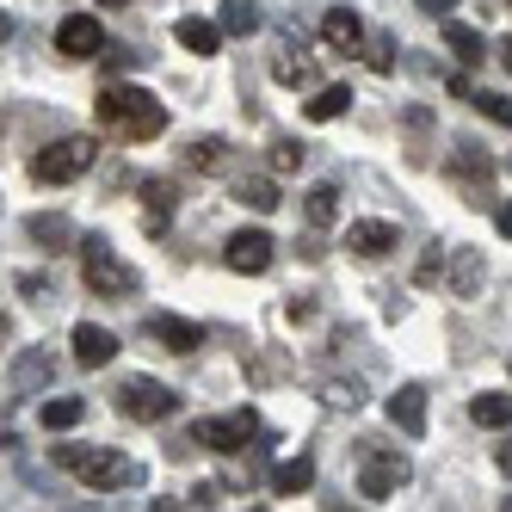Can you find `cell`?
<instances>
[{
    "label": "cell",
    "mask_w": 512,
    "mask_h": 512,
    "mask_svg": "<svg viewBox=\"0 0 512 512\" xmlns=\"http://www.w3.org/2000/svg\"><path fill=\"white\" fill-rule=\"evenodd\" d=\"M389 426H401L408 438L426 432V389H420V383H401V389L389 395Z\"/></svg>",
    "instance_id": "cell-15"
},
{
    "label": "cell",
    "mask_w": 512,
    "mask_h": 512,
    "mask_svg": "<svg viewBox=\"0 0 512 512\" xmlns=\"http://www.w3.org/2000/svg\"><path fill=\"white\" fill-rule=\"evenodd\" d=\"M469 420L506 432V426H512V395H475V401H469Z\"/></svg>",
    "instance_id": "cell-28"
},
{
    "label": "cell",
    "mask_w": 512,
    "mask_h": 512,
    "mask_svg": "<svg viewBox=\"0 0 512 512\" xmlns=\"http://www.w3.org/2000/svg\"><path fill=\"white\" fill-rule=\"evenodd\" d=\"M346 112H352V87H346V81L321 87V93L309 99V118H315V124H334V118H346Z\"/></svg>",
    "instance_id": "cell-24"
},
{
    "label": "cell",
    "mask_w": 512,
    "mask_h": 512,
    "mask_svg": "<svg viewBox=\"0 0 512 512\" xmlns=\"http://www.w3.org/2000/svg\"><path fill=\"white\" fill-rule=\"evenodd\" d=\"M93 161H99L93 136H62V142H50L44 155H31V179H38V186H68V179H81Z\"/></svg>",
    "instance_id": "cell-4"
},
{
    "label": "cell",
    "mask_w": 512,
    "mask_h": 512,
    "mask_svg": "<svg viewBox=\"0 0 512 512\" xmlns=\"http://www.w3.org/2000/svg\"><path fill=\"white\" fill-rule=\"evenodd\" d=\"M235 204H247V210H260V216H272L284 198H278V186H272V179H241V186H235Z\"/></svg>",
    "instance_id": "cell-30"
},
{
    "label": "cell",
    "mask_w": 512,
    "mask_h": 512,
    "mask_svg": "<svg viewBox=\"0 0 512 512\" xmlns=\"http://www.w3.org/2000/svg\"><path fill=\"white\" fill-rule=\"evenodd\" d=\"M99 7H130V0H99Z\"/></svg>",
    "instance_id": "cell-46"
},
{
    "label": "cell",
    "mask_w": 512,
    "mask_h": 512,
    "mask_svg": "<svg viewBox=\"0 0 512 512\" xmlns=\"http://www.w3.org/2000/svg\"><path fill=\"white\" fill-rule=\"evenodd\" d=\"M173 38L186 44L192 56H216V50H223V31H216L210 19H179V25H173Z\"/></svg>",
    "instance_id": "cell-22"
},
{
    "label": "cell",
    "mask_w": 512,
    "mask_h": 512,
    "mask_svg": "<svg viewBox=\"0 0 512 512\" xmlns=\"http://www.w3.org/2000/svg\"><path fill=\"white\" fill-rule=\"evenodd\" d=\"M50 371H56L50 352H19L7 383H13V395H44V389H50Z\"/></svg>",
    "instance_id": "cell-17"
},
{
    "label": "cell",
    "mask_w": 512,
    "mask_h": 512,
    "mask_svg": "<svg viewBox=\"0 0 512 512\" xmlns=\"http://www.w3.org/2000/svg\"><path fill=\"white\" fill-rule=\"evenodd\" d=\"M7 334H13V321H7V315H0V340H7Z\"/></svg>",
    "instance_id": "cell-45"
},
{
    "label": "cell",
    "mask_w": 512,
    "mask_h": 512,
    "mask_svg": "<svg viewBox=\"0 0 512 512\" xmlns=\"http://www.w3.org/2000/svg\"><path fill=\"white\" fill-rule=\"evenodd\" d=\"M272 260H278V241H272L266 229H241V235H229V241H223V266H229V272H241V278L272 272Z\"/></svg>",
    "instance_id": "cell-9"
},
{
    "label": "cell",
    "mask_w": 512,
    "mask_h": 512,
    "mask_svg": "<svg viewBox=\"0 0 512 512\" xmlns=\"http://www.w3.org/2000/svg\"><path fill=\"white\" fill-rule=\"evenodd\" d=\"M56 463L68 475H81L93 494H118V488L149 482V469L136 457H124V451H112V445H56Z\"/></svg>",
    "instance_id": "cell-2"
},
{
    "label": "cell",
    "mask_w": 512,
    "mask_h": 512,
    "mask_svg": "<svg viewBox=\"0 0 512 512\" xmlns=\"http://www.w3.org/2000/svg\"><path fill=\"white\" fill-rule=\"evenodd\" d=\"M229 161H235V149H229L223 136H204V142H192V149H186V167L192 173H229Z\"/></svg>",
    "instance_id": "cell-21"
},
{
    "label": "cell",
    "mask_w": 512,
    "mask_h": 512,
    "mask_svg": "<svg viewBox=\"0 0 512 512\" xmlns=\"http://www.w3.org/2000/svg\"><path fill=\"white\" fill-rule=\"evenodd\" d=\"M321 401H327V408H358V401H364V383H358V377H327V383H321Z\"/></svg>",
    "instance_id": "cell-31"
},
{
    "label": "cell",
    "mask_w": 512,
    "mask_h": 512,
    "mask_svg": "<svg viewBox=\"0 0 512 512\" xmlns=\"http://www.w3.org/2000/svg\"><path fill=\"white\" fill-rule=\"evenodd\" d=\"M81 414H87V401H81V395H50L44 408H38L44 432H68V426H81Z\"/></svg>",
    "instance_id": "cell-23"
},
{
    "label": "cell",
    "mask_w": 512,
    "mask_h": 512,
    "mask_svg": "<svg viewBox=\"0 0 512 512\" xmlns=\"http://www.w3.org/2000/svg\"><path fill=\"white\" fill-rule=\"evenodd\" d=\"M303 155H309L303 142H290V136H278V142H272V173H297V167H303Z\"/></svg>",
    "instance_id": "cell-33"
},
{
    "label": "cell",
    "mask_w": 512,
    "mask_h": 512,
    "mask_svg": "<svg viewBox=\"0 0 512 512\" xmlns=\"http://www.w3.org/2000/svg\"><path fill=\"white\" fill-rule=\"evenodd\" d=\"M112 358H118V334L99 327V321H81L75 327V364L81 371H99V364H112Z\"/></svg>",
    "instance_id": "cell-12"
},
{
    "label": "cell",
    "mask_w": 512,
    "mask_h": 512,
    "mask_svg": "<svg viewBox=\"0 0 512 512\" xmlns=\"http://www.w3.org/2000/svg\"><path fill=\"white\" fill-rule=\"evenodd\" d=\"M506 7H512V0H506Z\"/></svg>",
    "instance_id": "cell-49"
},
{
    "label": "cell",
    "mask_w": 512,
    "mask_h": 512,
    "mask_svg": "<svg viewBox=\"0 0 512 512\" xmlns=\"http://www.w3.org/2000/svg\"><path fill=\"white\" fill-rule=\"evenodd\" d=\"M315 488V463L309 457H290L272 469V494H309Z\"/></svg>",
    "instance_id": "cell-25"
},
{
    "label": "cell",
    "mask_w": 512,
    "mask_h": 512,
    "mask_svg": "<svg viewBox=\"0 0 512 512\" xmlns=\"http://www.w3.org/2000/svg\"><path fill=\"white\" fill-rule=\"evenodd\" d=\"M364 62H371L377 75H389V68H395V38H371V44H364Z\"/></svg>",
    "instance_id": "cell-34"
},
{
    "label": "cell",
    "mask_w": 512,
    "mask_h": 512,
    "mask_svg": "<svg viewBox=\"0 0 512 512\" xmlns=\"http://www.w3.org/2000/svg\"><path fill=\"white\" fill-rule=\"evenodd\" d=\"M25 235L38 241L44 253H68V241H75V223H68V216H56V210H44V216H31V223H25Z\"/></svg>",
    "instance_id": "cell-20"
},
{
    "label": "cell",
    "mask_w": 512,
    "mask_h": 512,
    "mask_svg": "<svg viewBox=\"0 0 512 512\" xmlns=\"http://www.w3.org/2000/svg\"><path fill=\"white\" fill-rule=\"evenodd\" d=\"M241 512H272V506H241Z\"/></svg>",
    "instance_id": "cell-47"
},
{
    "label": "cell",
    "mask_w": 512,
    "mask_h": 512,
    "mask_svg": "<svg viewBox=\"0 0 512 512\" xmlns=\"http://www.w3.org/2000/svg\"><path fill=\"white\" fill-rule=\"evenodd\" d=\"M173 512H216V488H210V482H198V488H192L186 500L173 506Z\"/></svg>",
    "instance_id": "cell-36"
},
{
    "label": "cell",
    "mask_w": 512,
    "mask_h": 512,
    "mask_svg": "<svg viewBox=\"0 0 512 512\" xmlns=\"http://www.w3.org/2000/svg\"><path fill=\"white\" fill-rule=\"evenodd\" d=\"M149 334H155L167 352H198V346H204V327L186 321V315H149Z\"/></svg>",
    "instance_id": "cell-16"
},
{
    "label": "cell",
    "mask_w": 512,
    "mask_h": 512,
    "mask_svg": "<svg viewBox=\"0 0 512 512\" xmlns=\"http://www.w3.org/2000/svg\"><path fill=\"white\" fill-rule=\"evenodd\" d=\"M303 210H309V223H315V229L340 223V192H334V186H309V192H303Z\"/></svg>",
    "instance_id": "cell-29"
},
{
    "label": "cell",
    "mask_w": 512,
    "mask_h": 512,
    "mask_svg": "<svg viewBox=\"0 0 512 512\" xmlns=\"http://www.w3.org/2000/svg\"><path fill=\"white\" fill-rule=\"evenodd\" d=\"M346 247L358 253V260H383V253L395 247V223H377V216H371V223H352Z\"/></svg>",
    "instance_id": "cell-19"
},
{
    "label": "cell",
    "mask_w": 512,
    "mask_h": 512,
    "mask_svg": "<svg viewBox=\"0 0 512 512\" xmlns=\"http://www.w3.org/2000/svg\"><path fill=\"white\" fill-rule=\"evenodd\" d=\"M173 210H179V186H173V179H149V186H142V229L167 235Z\"/></svg>",
    "instance_id": "cell-13"
},
{
    "label": "cell",
    "mask_w": 512,
    "mask_h": 512,
    "mask_svg": "<svg viewBox=\"0 0 512 512\" xmlns=\"http://www.w3.org/2000/svg\"><path fill=\"white\" fill-rule=\"evenodd\" d=\"M445 50L463 62V68H475L488 56V44H482V31H469V25H445Z\"/></svg>",
    "instance_id": "cell-26"
},
{
    "label": "cell",
    "mask_w": 512,
    "mask_h": 512,
    "mask_svg": "<svg viewBox=\"0 0 512 512\" xmlns=\"http://www.w3.org/2000/svg\"><path fill=\"white\" fill-rule=\"evenodd\" d=\"M81 278H87V290H99V297H112V303H130L136 297V266H124L118 260V247L105 241V235H87L81 241Z\"/></svg>",
    "instance_id": "cell-3"
},
{
    "label": "cell",
    "mask_w": 512,
    "mask_h": 512,
    "mask_svg": "<svg viewBox=\"0 0 512 512\" xmlns=\"http://www.w3.org/2000/svg\"><path fill=\"white\" fill-rule=\"evenodd\" d=\"M56 50H62L68 62H87V56H99V50H105V38H99V19H87V13H68V19L56 25Z\"/></svg>",
    "instance_id": "cell-11"
},
{
    "label": "cell",
    "mask_w": 512,
    "mask_h": 512,
    "mask_svg": "<svg viewBox=\"0 0 512 512\" xmlns=\"http://www.w3.org/2000/svg\"><path fill=\"white\" fill-rule=\"evenodd\" d=\"M99 56H105V68H112V75H124V68H136V50H130V44H105Z\"/></svg>",
    "instance_id": "cell-37"
},
{
    "label": "cell",
    "mask_w": 512,
    "mask_h": 512,
    "mask_svg": "<svg viewBox=\"0 0 512 512\" xmlns=\"http://www.w3.org/2000/svg\"><path fill=\"white\" fill-rule=\"evenodd\" d=\"M253 25H260V7H253V0H223V13H216V31H229V38H247Z\"/></svg>",
    "instance_id": "cell-27"
},
{
    "label": "cell",
    "mask_w": 512,
    "mask_h": 512,
    "mask_svg": "<svg viewBox=\"0 0 512 512\" xmlns=\"http://www.w3.org/2000/svg\"><path fill=\"white\" fill-rule=\"evenodd\" d=\"M260 438V414L253 408H235V414H223V420H198L192 426V445H204V451H241V445H253Z\"/></svg>",
    "instance_id": "cell-8"
},
{
    "label": "cell",
    "mask_w": 512,
    "mask_h": 512,
    "mask_svg": "<svg viewBox=\"0 0 512 512\" xmlns=\"http://www.w3.org/2000/svg\"><path fill=\"white\" fill-rule=\"evenodd\" d=\"M494 223H500V235L512 241V204H500V210H494Z\"/></svg>",
    "instance_id": "cell-42"
},
{
    "label": "cell",
    "mask_w": 512,
    "mask_h": 512,
    "mask_svg": "<svg viewBox=\"0 0 512 512\" xmlns=\"http://www.w3.org/2000/svg\"><path fill=\"white\" fill-rule=\"evenodd\" d=\"M272 81L278 87H315V56H303L290 38H278V50H272Z\"/></svg>",
    "instance_id": "cell-14"
},
{
    "label": "cell",
    "mask_w": 512,
    "mask_h": 512,
    "mask_svg": "<svg viewBox=\"0 0 512 512\" xmlns=\"http://www.w3.org/2000/svg\"><path fill=\"white\" fill-rule=\"evenodd\" d=\"M284 315H290V321H315V303H309V297H290Z\"/></svg>",
    "instance_id": "cell-38"
},
{
    "label": "cell",
    "mask_w": 512,
    "mask_h": 512,
    "mask_svg": "<svg viewBox=\"0 0 512 512\" xmlns=\"http://www.w3.org/2000/svg\"><path fill=\"white\" fill-rule=\"evenodd\" d=\"M112 401H118L124 420H173L179 414V395L167 383H155V377H124L112 389Z\"/></svg>",
    "instance_id": "cell-6"
},
{
    "label": "cell",
    "mask_w": 512,
    "mask_h": 512,
    "mask_svg": "<svg viewBox=\"0 0 512 512\" xmlns=\"http://www.w3.org/2000/svg\"><path fill=\"white\" fill-rule=\"evenodd\" d=\"M494 463H500V475H512V438H500V445H494Z\"/></svg>",
    "instance_id": "cell-41"
},
{
    "label": "cell",
    "mask_w": 512,
    "mask_h": 512,
    "mask_svg": "<svg viewBox=\"0 0 512 512\" xmlns=\"http://www.w3.org/2000/svg\"><path fill=\"white\" fill-rule=\"evenodd\" d=\"M500 512H512V494H506V506H500Z\"/></svg>",
    "instance_id": "cell-48"
},
{
    "label": "cell",
    "mask_w": 512,
    "mask_h": 512,
    "mask_svg": "<svg viewBox=\"0 0 512 512\" xmlns=\"http://www.w3.org/2000/svg\"><path fill=\"white\" fill-rule=\"evenodd\" d=\"M445 173L457 179V192H463L475 210L494 204V155L482 149V142H457V149L445 155Z\"/></svg>",
    "instance_id": "cell-5"
},
{
    "label": "cell",
    "mask_w": 512,
    "mask_h": 512,
    "mask_svg": "<svg viewBox=\"0 0 512 512\" xmlns=\"http://www.w3.org/2000/svg\"><path fill=\"white\" fill-rule=\"evenodd\" d=\"M321 38L352 56V50H364V19L352 7H334V13H321Z\"/></svg>",
    "instance_id": "cell-18"
},
{
    "label": "cell",
    "mask_w": 512,
    "mask_h": 512,
    "mask_svg": "<svg viewBox=\"0 0 512 512\" xmlns=\"http://www.w3.org/2000/svg\"><path fill=\"white\" fill-rule=\"evenodd\" d=\"M7 38H13V19H7V13H0V44H7Z\"/></svg>",
    "instance_id": "cell-44"
},
{
    "label": "cell",
    "mask_w": 512,
    "mask_h": 512,
    "mask_svg": "<svg viewBox=\"0 0 512 512\" xmlns=\"http://www.w3.org/2000/svg\"><path fill=\"white\" fill-rule=\"evenodd\" d=\"M19 290H25V297H38V303H44V297H50V284H44V278H38V272H25V278H19Z\"/></svg>",
    "instance_id": "cell-39"
},
{
    "label": "cell",
    "mask_w": 512,
    "mask_h": 512,
    "mask_svg": "<svg viewBox=\"0 0 512 512\" xmlns=\"http://www.w3.org/2000/svg\"><path fill=\"white\" fill-rule=\"evenodd\" d=\"M438 278H445V241H432L420 260V284H438Z\"/></svg>",
    "instance_id": "cell-35"
},
{
    "label": "cell",
    "mask_w": 512,
    "mask_h": 512,
    "mask_svg": "<svg viewBox=\"0 0 512 512\" xmlns=\"http://www.w3.org/2000/svg\"><path fill=\"white\" fill-rule=\"evenodd\" d=\"M93 118H99V130H112V136H124V142H149V136L167 130V105L149 99L142 87H124V81H118V87H99Z\"/></svg>",
    "instance_id": "cell-1"
},
{
    "label": "cell",
    "mask_w": 512,
    "mask_h": 512,
    "mask_svg": "<svg viewBox=\"0 0 512 512\" xmlns=\"http://www.w3.org/2000/svg\"><path fill=\"white\" fill-rule=\"evenodd\" d=\"M420 13H432V19H451V13H457V0H420Z\"/></svg>",
    "instance_id": "cell-40"
},
{
    "label": "cell",
    "mask_w": 512,
    "mask_h": 512,
    "mask_svg": "<svg viewBox=\"0 0 512 512\" xmlns=\"http://www.w3.org/2000/svg\"><path fill=\"white\" fill-rule=\"evenodd\" d=\"M488 260L482 247H445V297H482Z\"/></svg>",
    "instance_id": "cell-10"
},
{
    "label": "cell",
    "mask_w": 512,
    "mask_h": 512,
    "mask_svg": "<svg viewBox=\"0 0 512 512\" xmlns=\"http://www.w3.org/2000/svg\"><path fill=\"white\" fill-rule=\"evenodd\" d=\"M408 482H414V463L401 457V451L364 445V469H358V494H364V500H389L395 488H408Z\"/></svg>",
    "instance_id": "cell-7"
},
{
    "label": "cell",
    "mask_w": 512,
    "mask_h": 512,
    "mask_svg": "<svg viewBox=\"0 0 512 512\" xmlns=\"http://www.w3.org/2000/svg\"><path fill=\"white\" fill-rule=\"evenodd\" d=\"M500 62H506V75H512V38H500Z\"/></svg>",
    "instance_id": "cell-43"
},
{
    "label": "cell",
    "mask_w": 512,
    "mask_h": 512,
    "mask_svg": "<svg viewBox=\"0 0 512 512\" xmlns=\"http://www.w3.org/2000/svg\"><path fill=\"white\" fill-rule=\"evenodd\" d=\"M475 99V112H482V118H494L500 130H512V99L506 93H469Z\"/></svg>",
    "instance_id": "cell-32"
}]
</instances>
